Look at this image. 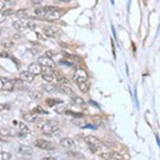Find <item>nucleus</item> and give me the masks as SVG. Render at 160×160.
I'll use <instances>...</instances> for the list:
<instances>
[{"label": "nucleus", "instance_id": "nucleus-1", "mask_svg": "<svg viewBox=\"0 0 160 160\" xmlns=\"http://www.w3.org/2000/svg\"><path fill=\"white\" fill-rule=\"evenodd\" d=\"M73 81H75L78 86V89L82 92H87L89 87H87V73L85 69H77L75 76H73Z\"/></svg>", "mask_w": 160, "mask_h": 160}, {"label": "nucleus", "instance_id": "nucleus-2", "mask_svg": "<svg viewBox=\"0 0 160 160\" xmlns=\"http://www.w3.org/2000/svg\"><path fill=\"white\" fill-rule=\"evenodd\" d=\"M83 138H85V142L90 146V149L94 152H99L100 149L104 147V144L99 138H96L95 136H85Z\"/></svg>", "mask_w": 160, "mask_h": 160}, {"label": "nucleus", "instance_id": "nucleus-3", "mask_svg": "<svg viewBox=\"0 0 160 160\" xmlns=\"http://www.w3.org/2000/svg\"><path fill=\"white\" fill-rule=\"evenodd\" d=\"M63 16V12L61 10H57V8L50 7L49 12L44 16V18L46 21H55V19H59V18Z\"/></svg>", "mask_w": 160, "mask_h": 160}, {"label": "nucleus", "instance_id": "nucleus-4", "mask_svg": "<svg viewBox=\"0 0 160 160\" xmlns=\"http://www.w3.org/2000/svg\"><path fill=\"white\" fill-rule=\"evenodd\" d=\"M37 63L41 65V67H44V68H54L55 67V63L50 59V58H47L45 57V55H42V57L39 58V61Z\"/></svg>", "mask_w": 160, "mask_h": 160}, {"label": "nucleus", "instance_id": "nucleus-5", "mask_svg": "<svg viewBox=\"0 0 160 160\" xmlns=\"http://www.w3.org/2000/svg\"><path fill=\"white\" fill-rule=\"evenodd\" d=\"M55 128H58V127H57V123L49 122V123H45V124H42V126L40 127V130L42 131V133H45V134H51Z\"/></svg>", "mask_w": 160, "mask_h": 160}, {"label": "nucleus", "instance_id": "nucleus-6", "mask_svg": "<svg viewBox=\"0 0 160 160\" xmlns=\"http://www.w3.org/2000/svg\"><path fill=\"white\" fill-rule=\"evenodd\" d=\"M44 33H45V36H49V37H55V36H59L60 35L59 30L57 27H54V26H46V27H44Z\"/></svg>", "mask_w": 160, "mask_h": 160}, {"label": "nucleus", "instance_id": "nucleus-7", "mask_svg": "<svg viewBox=\"0 0 160 160\" xmlns=\"http://www.w3.org/2000/svg\"><path fill=\"white\" fill-rule=\"evenodd\" d=\"M35 146L39 147V149H42V150H51L53 149V145L49 142L46 140H37L35 141Z\"/></svg>", "mask_w": 160, "mask_h": 160}, {"label": "nucleus", "instance_id": "nucleus-8", "mask_svg": "<svg viewBox=\"0 0 160 160\" xmlns=\"http://www.w3.org/2000/svg\"><path fill=\"white\" fill-rule=\"evenodd\" d=\"M28 72L31 73V75H33V76L41 75V73H42V67L39 63H32V64L28 65Z\"/></svg>", "mask_w": 160, "mask_h": 160}, {"label": "nucleus", "instance_id": "nucleus-9", "mask_svg": "<svg viewBox=\"0 0 160 160\" xmlns=\"http://www.w3.org/2000/svg\"><path fill=\"white\" fill-rule=\"evenodd\" d=\"M101 158L104 159H113V160H122V155L117 151H110V152H103L101 154Z\"/></svg>", "mask_w": 160, "mask_h": 160}, {"label": "nucleus", "instance_id": "nucleus-10", "mask_svg": "<svg viewBox=\"0 0 160 160\" xmlns=\"http://www.w3.org/2000/svg\"><path fill=\"white\" fill-rule=\"evenodd\" d=\"M60 145L63 147H65V149H72V147H75L76 142H75V140L71 138V137H64V138L60 140Z\"/></svg>", "mask_w": 160, "mask_h": 160}, {"label": "nucleus", "instance_id": "nucleus-11", "mask_svg": "<svg viewBox=\"0 0 160 160\" xmlns=\"http://www.w3.org/2000/svg\"><path fill=\"white\" fill-rule=\"evenodd\" d=\"M19 77H21V81H22V82H27V83H31V82L33 81V78H35V76L31 75L28 71H27V72H22Z\"/></svg>", "mask_w": 160, "mask_h": 160}, {"label": "nucleus", "instance_id": "nucleus-12", "mask_svg": "<svg viewBox=\"0 0 160 160\" xmlns=\"http://www.w3.org/2000/svg\"><path fill=\"white\" fill-rule=\"evenodd\" d=\"M23 119L26 122H30V123H35L36 120L39 119V115L36 113H27V114H23Z\"/></svg>", "mask_w": 160, "mask_h": 160}, {"label": "nucleus", "instance_id": "nucleus-13", "mask_svg": "<svg viewBox=\"0 0 160 160\" xmlns=\"http://www.w3.org/2000/svg\"><path fill=\"white\" fill-rule=\"evenodd\" d=\"M3 89H4V91H13L14 81L13 79H4L3 81Z\"/></svg>", "mask_w": 160, "mask_h": 160}, {"label": "nucleus", "instance_id": "nucleus-14", "mask_svg": "<svg viewBox=\"0 0 160 160\" xmlns=\"http://www.w3.org/2000/svg\"><path fill=\"white\" fill-rule=\"evenodd\" d=\"M18 127H19V133H18V134H19L21 137H23V136L26 137V136H28V134H30L28 127L24 124V123H18Z\"/></svg>", "mask_w": 160, "mask_h": 160}, {"label": "nucleus", "instance_id": "nucleus-15", "mask_svg": "<svg viewBox=\"0 0 160 160\" xmlns=\"http://www.w3.org/2000/svg\"><path fill=\"white\" fill-rule=\"evenodd\" d=\"M18 152L22 154V155H31L32 154V149L30 146H18Z\"/></svg>", "mask_w": 160, "mask_h": 160}, {"label": "nucleus", "instance_id": "nucleus-16", "mask_svg": "<svg viewBox=\"0 0 160 160\" xmlns=\"http://www.w3.org/2000/svg\"><path fill=\"white\" fill-rule=\"evenodd\" d=\"M49 9H50V7H42V8H37V9H35V16L36 17H44Z\"/></svg>", "mask_w": 160, "mask_h": 160}, {"label": "nucleus", "instance_id": "nucleus-17", "mask_svg": "<svg viewBox=\"0 0 160 160\" xmlns=\"http://www.w3.org/2000/svg\"><path fill=\"white\" fill-rule=\"evenodd\" d=\"M28 96L31 97L32 100H39V99H41V96H42V94L40 91H35V90H31V91H28Z\"/></svg>", "mask_w": 160, "mask_h": 160}, {"label": "nucleus", "instance_id": "nucleus-18", "mask_svg": "<svg viewBox=\"0 0 160 160\" xmlns=\"http://www.w3.org/2000/svg\"><path fill=\"white\" fill-rule=\"evenodd\" d=\"M13 27L16 30H24V28H27L26 27V22H23L21 19H17V21H13Z\"/></svg>", "mask_w": 160, "mask_h": 160}, {"label": "nucleus", "instance_id": "nucleus-19", "mask_svg": "<svg viewBox=\"0 0 160 160\" xmlns=\"http://www.w3.org/2000/svg\"><path fill=\"white\" fill-rule=\"evenodd\" d=\"M59 90L63 92V94H67V95H71V94H72V89L69 87L68 85H65V83H61V85L59 86Z\"/></svg>", "mask_w": 160, "mask_h": 160}, {"label": "nucleus", "instance_id": "nucleus-20", "mask_svg": "<svg viewBox=\"0 0 160 160\" xmlns=\"http://www.w3.org/2000/svg\"><path fill=\"white\" fill-rule=\"evenodd\" d=\"M42 79L46 81V82H49V83H51V82L55 81V76L54 75H49V73H42Z\"/></svg>", "mask_w": 160, "mask_h": 160}, {"label": "nucleus", "instance_id": "nucleus-21", "mask_svg": "<svg viewBox=\"0 0 160 160\" xmlns=\"http://www.w3.org/2000/svg\"><path fill=\"white\" fill-rule=\"evenodd\" d=\"M16 16L18 17V18H21V19H24V18H28V14H27V12L26 10H23V9H19V10H17L16 12Z\"/></svg>", "mask_w": 160, "mask_h": 160}, {"label": "nucleus", "instance_id": "nucleus-22", "mask_svg": "<svg viewBox=\"0 0 160 160\" xmlns=\"http://www.w3.org/2000/svg\"><path fill=\"white\" fill-rule=\"evenodd\" d=\"M2 45H3L4 47H7V49H10V47L14 46V42L12 41V40H9V39H7V40H4V41L2 42Z\"/></svg>", "mask_w": 160, "mask_h": 160}, {"label": "nucleus", "instance_id": "nucleus-23", "mask_svg": "<svg viewBox=\"0 0 160 160\" xmlns=\"http://www.w3.org/2000/svg\"><path fill=\"white\" fill-rule=\"evenodd\" d=\"M26 27L30 28V30H36L37 28V23L32 22V21H28V22H26Z\"/></svg>", "mask_w": 160, "mask_h": 160}, {"label": "nucleus", "instance_id": "nucleus-24", "mask_svg": "<svg viewBox=\"0 0 160 160\" xmlns=\"http://www.w3.org/2000/svg\"><path fill=\"white\" fill-rule=\"evenodd\" d=\"M12 155L9 152H0V160H10Z\"/></svg>", "mask_w": 160, "mask_h": 160}, {"label": "nucleus", "instance_id": "nucleus-25", "mask_svg": "<svg viewBox=\"0 0 160 160\" xmlns=\"http://www.w3.org/2000/svg\"><path fill=\"white\" fill-rule=\"evenodd\" d=\"M73 101H75V104H77V105H83V99H81L79 96L73 97Z\"/></svg>", "mask_w": 160, "mask_h": 160}, {"label": "nucleus", "instance_id": "nucleus-26", "mask_svg": "<svg viewBox=\"0 0 160 160\" xmlns=\"http://www.w3.org/2000/svg\"><path fill=\"white\" fill-rule=\"evenodd\" d=\"M32 112H33V113H36V114H37V113H40V114H45V113H46L45 110L42 109L41 106H36V108H35V109L32 110Z\"/></svg>", "mask_w": 160, "mask_h": 160}, {"label": "nucleus", "instance_id": "nucleus-27", "mask_svg": "<svg viewBox=\"0 0 160 160\" xmlns=\"http://www.w3.org/2000/svg\"><path fill=\"white\" fill-rule=\"evenodd\" d=\"M61 103V100H47V104H49V105H54V104H55V105H57V104H60Z\"/></svg>", "mask_w": 160, "mask_h": 160}, {"label": "nucleus", "instance_id": "nucleus-28", "mask_svg": "<svg viewBox=\"0 0 160 160\" xmlns=\"http://www.w3.org/2000/svg\"><path fill=\"white\" fill-rule=\"evenodd\" d=\"M5 9V2H3V0H0V12H3Z\"/></svg>", "mask_w": 160, "mask_h": 160}, {"label": "nucleus", "instance_id": "nucleus-29", "mask_svg": "<svg viewBox=\"0 0 160 160\" xmlns=\"http://www.w3.org/2000/svg\"><path fill=\"white\" fill-rule=\"evenodd\" d=\"M57 86H45V90H49V92H51V90H55Z\"/></svg>", "mask_w": 160, "mask_h": 160}, {"label": "nucleus", "instance_id": "nucleus-30", "mask_svg": "<svg viewBox=\"0 0 160 160\" xmlns=\"http://www.w3.org/2000/svg\"><path fill=\"white\" fill-rule=\"evenodd\" d=\"M5 21V16L2 13V12H0V23H3Z\"/></svg>", "mask_w": 160, "mask_h": 160}, {"label": "nucleus", "instance_id": "nucleus-31", "mask_svg": "<svg viewBox=\"0 0 160 160\" xmlns=\"http://www.w3.org/2000/svg\"><path fill=\"white\" fill-rule=\"evenodd\" d=\"M59 82H60V83H65V85H67V83H68V79H67V78H60V79H59Z\"/></svg>", "mask_w": 160, "mask_h": 160}, {"label": "nucleus", "instance_id": "nucleus-32", "mask_svg": "<svg viewBox=\"0 0 160 160\" xmlns=\"http://www.w3.org/2000/svg\"><path fill=\"white\" fill-rule=\"evenodd\" d=\"M5 109H8V106L4 105V104H0V112H3V110H5Z\"/></svg>", "mask_w": 160, "mask_h": 160}, {"label": "nucleus", "instance_id": "nucleus-33", "mask_svg": "<svg viewBox=\"0 0 160 160\" xmlns=\"http://www.w3.org/2000/svg\"><path fill=\"white\" fill-rule=\"evenodd\" d=\"M42 160H57V159H55V158H44Z\"/></svg>", "mask_w": 160, "mask_h": 160}, {"label": "nucleus", "instance_id": "nucleus-34", "mask_svg": "<svg viewBox=\"0 0 160 160\" xmlns=\"http://www.w3.org/2000/svg\"><path fill=\"white\" fill-rule=\"evenodd\" d=\"M2 57H8V53L7 51H3L2 53Z\"/></svg>", "mask_w": 160, "mask_h": 160}, {"label": "nucleus", "instance_id": "nucleus-35", "mask_svg": "<svg viewBox=\"0 0 160 160\" xmlns=\"http://www.w3.org/2000/svg\"><path fill=\"white\" fill-rule=\"evenodd\" d=\"M13 126H18V122L17 120H13Z\"/></svg>", "mask_w": 160, "mask_h": 160}, {"label": "nucleus", "instance_id": "nucleus-36", "mask_svg": "<svg viewBox=\"0 0 160 160\" xmlns=\"http://www.w3.org/2000/svg\"><path fill=\"white\" fill-rule=\"evenodd\" d=\"M59 2H63V3H68L69 0H59Z\"/></svg>", "mask_w": 160, "mask_h": 160}, {"label": "nucleus", "instance_id": "nucleus-37", "mask_svg": "<svg viewBox=\"0 0 160 160\" xmlns=\"http://www.w3.org/2000/svg\"><path fill=\"white\" fill-rule=\"evenodd\" d=\"M3 2H12V0H3Z\"/></svg>", "mask_w": 160, "mask_h": 160}, {"label": "nucleus", "instance_id": "nucleus-38", "mask_svg": "<svg viewBox=\"0 0 160 160\" xmlns=\"http://www.w3.org/2000/svg\"><path fill=\"white\" fill-rule=\"evenodd\" d=\"M0 33H2V30H0Z\"/></svg>", "mask_w": 160, "mask_h": 160}]
</instances>
